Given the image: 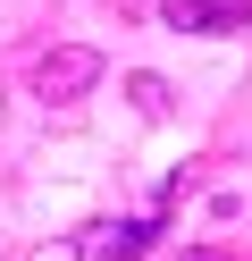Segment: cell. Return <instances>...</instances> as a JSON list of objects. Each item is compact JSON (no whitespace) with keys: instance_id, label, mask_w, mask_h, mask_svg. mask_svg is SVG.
<instances>
[{"instance_id":"obj_3","label":"cell","mask_w":252,"mask_h":261,"mask_svg":"<svg viewBox=\"0 0 252 261\" xmlns=\"http://www.w3.org/2000/svg\"><path fill=\"white\" fill-rule=\"evenodd\" d=\"M160 219H168V202L143 211V219H109V227H93V261H143L151 236H160Z\"/></svg>"},{"instance_id":"obj_4","label":"cell","mask_w":252,"mask_h":261,"mask_svg":"<svg viewBox=\"0 0 252 261\" xmlns=\"http://www.w3.org/2000/svg\"><path fill=\"white\" fill-rule=\"evenodd\" d=\"M126 93H134V110H143V118H168V110H177V93H168L160 76H134Z\"/></svg>"},{"instance_id":"obj_2","label":"cell","mask_w":252,"mask_h":261,"mask_svg":"<svg viewBox=\"0 0 252 261\" xmlns=\"http://www.w3.org/2000/svg\"><path fill=\"white\" fill-rule=\"evenodd\" d=\"M160 17L177 34H235V25H252V0H160Z\"/></svg>"},{"instance_id":"obj_5","label":"cell","mask_w":252,"mask_h":261,"mask_svg":"<svg viewBox=\"0 0 252 261\" xmlns=\"http://www.w3.org/2000/svg\"><path fill=\"white\" fill-rule=\"evenodd\" d=\"M185 261H218V253H185Z\"/></svg>"},{"instance_id":"obj_1","label":"cell","mask_w":252,"mask_h":261,"mask_svg":"<svg viewBox=\"0 0 252 261\" xmlns=\"http://www.w3.org/2000/svg\"><path fill=\"white\" fill-rule=\"evenodd\" d=\"M93 85H101V51H84V42H59V51H42V68H34V93H42V101H84Z\"/></svg>"}]
</instances>
